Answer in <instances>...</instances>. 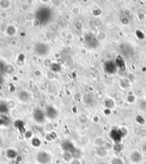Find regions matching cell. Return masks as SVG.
I'll return each mask as SVG.
<instances>
[{
    "instance_id": "obj_1",
    "label": "cell",
    "mask_w": 146,
    "mask_h": 164,
    "mask_svg": "<svg viewBox=\"0 0 146 164\" xmlns=\"http://www.w3.org/2000/svg\"><path fill=\"white\" fill-rule=\"evenodd\" d=\"M37 160L42 164H46L50 161V157L48 153L45 152H40L37 156Z\"/></svg>"
},
{
    "instance_id": "obj_5",
    "label": "cell",
    "mask_w": 146,
    "mask_h": 164,
    "mask_svg": "<svg viewBox=\"0 0 146 164\" xmlns=\"http://www.w3.org/2000/svg\"><path fill=\"white\" fill-rule=\"evenodd\" d=\"M112 164H123V163L119 158H114L112 161Z\"/></svg>"
},
{
    "instance_id": "obj_4",
    "label": "cell",
    "mask_w": 146,
    "mask_h": 164,
    "mask_svg": "<svg viewBox=\"0 0 146 164\" xmlns=\"http://www.w3.org/2000/svg\"><path fill=\"white\" fill-rule=\"evenodd\" d=\"M46 115L49 118L54 119V118H56V117L57 116V112L56 110L53 107H48L46 109Z\"/></svg>"
},
{
    "instance_id": "obj_2",
    "label": "cell",
    "mask_w": 146,
    "mask_h": 164,
    "mask_svg": "<svg viewBox=\"0 0 146 164\" xmlns=\"http://www.w3.org/2000/svg\"><path fill=\"white\" fill-rule=\"evenodd\" d=\"M45 114L41 110H37L35 111L34 114V118H35V121L41 123L45 121Z\"/></svg>"
},
{
    "instance_id": "obj_3",
    "label": "cell",
    "mask_w": 146,
    "mask_h": 164,
    "mask_svg": "<svg viewBox=\"0 0 146 164\" xmlns=\"http://www.w3.org/2000/svg\"><path fill=\"white\" fill-rule=\"evenodd\" d=\"M131 158L134 163H138L142 160V156L138 152H134L131 156Z\"/></svg>"
}]
</instances>
